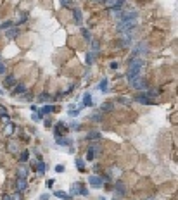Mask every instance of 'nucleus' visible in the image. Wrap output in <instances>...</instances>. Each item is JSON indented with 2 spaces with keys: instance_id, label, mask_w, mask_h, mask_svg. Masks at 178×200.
Masks as SVG:
<instances>
[{
  "instance_id": "f257e3e1",
  "label": "nucleus",
  "mask_w": 178,
  "mask_h": 200,
  "mask_svg": "<svg viewBox=\"0 0 178 200\" xmlns=\"http://www.w3.org/2000/svg\"><path fill=\"white\" fill-rule=\"evenodd\" d=\"M142 66H144V59H131L130 60V69H128V79L131 81V79H135L137 76H138V73H140V69H142Z\"/></svg>"
},
{
  "instance_id": "f03ea898",
  "label": "nucleus",
  "mask_w": 178,
  "mask_h": 200,
  "mask_svg": "<svg viewBox=\"0 0 178 200\" xmlns=\"http://www.w3.org/2000/svg\"><path fill=\"white\" fill-rule=\"evenodd\" d=\"M133 100H137V102H140V104H144V105H152V104H154V100H152L147 93H137L135 97H133Z\"/></svg>"
},
{
  "instance_id": "7ed1b4c3",
  "label": "nucleus",
  "mask_w": 178,
  "mask_h": 200,
  "mask_svg": "<svg viewBox=\"0 0 178 200\" xmlns=\"http://www.w3.org/2000/svg\"><path fill=\"white\" fill-rule=\"evenodd\" d=\"M100 150V143L99 142H94L92 143V147L88 148V152H86V159L88 161H92V159H95V155H97V152Z\"/></svg>"
},
{
  "instance_id": "20e7f679",
  "label": "nucleus",
  "mask_w": 178,
  "mask_h": 200,
  "mask_svg": "<svg viewBox=\"0 0 178 200\" xmlns=\"http://www.w3.org/2000/svg\"><path fill=\"white\" fill-rule=\"evenodd\" d=\"M68 131V126H66L64 123H57L55 124V128H54V135L57 136V138H62V135Z\"/></svg>"
},
{
  "instance_id": "39448f33",
  "label": "nucleus",
  "mask_w": 178,
  "mask_h": 200,
  "mask_svg": "<svg viewBox=\"0 0 178 200\" xmlns=\"http://www.w3.org/2000/svg\"><path fill=\"white\" fill-rule=\"evenodd\" d=\"M105 2H107V7L111 10H119L125 4V0H105Z\"/></svg>"
},
{
  "instance_id": "423d86ee",
  "label": "nucleus",
  "mask_w": 178,
  "mask_h": 200,
  "mask_svg": "<svg viewBox=\"0 0 178 200\" xmlns=\"http://www.w3.org/2000/svg\"><path fill=\"white\" fill-rule=\"evenodd\" d=\"M88 183H90L94 188H102V178H99V176H90V178H88Z\"/></svg>"
},
{
  "instance_id": "0eeeda50",
  "label": "nucleus",
  "mask_w": 178,
  "mask_h": 200,
  "mask_svg": "<svg viewBox=\"0 0 178 200\" xmlns=\"http://www.w3.org/2000/svg\"><path fill=\"white\" fill-rule=\"evenodd\" d=\"M131 85H133V88H137V90H144V88H145V81L140 79V78L131 79Z\"/></svg>"
},
{
  "instance_id": "6e6552de",
  "label": "nucleus",
  "mask_w": 178,
  "mask_h": 200,
  "mask_svg": "<svg viewBox=\"0 0 178 200\" xmlns=\"http://www.w3.org/2000/svg\"><path fill=\"white\" fill-rule=\"evenodd\" d=\"M26 92V86L23 85V83H19V85H16V88L12 90V93L14 95H21V93H24Z\"/></svg>"
},
{
  "instance_id": "1a4fd4ad",
  "label": "nucleus",
  "mask_w": 178,
  "mask_h": 200,
  "mask_svg": "<svg viewBox=\"0 0 178 200\" xmlns=\"http://www.w3.org/2000/svg\"><path fill=\"white\" fill-rule=\"evenodd\" d=\"M16 188H17V191L24 190L26 188V178H19V180L16 181Z\"/></svg>"
},
{
  "instance_id": "9d476101",
  "label": "nucleus",
  "mask_w": 178,
  "mask_h": 200,
  "mask_svg": "<svg viewBox=\"0 0 178 200\" xmlns=\"http://www.w3.org/2000/svg\"><path fill=\"white\" fill-rule=\"evenodd\" d=\"M83 104H85L86 107H92V105H94V100H92V95H90V93H85V97H83Z\"/></svg>"
},
{
  "instance_id": "9b49d317",
  "label": "nucleus",
  "mask_w": 178,
  "mask_h": 200,
  "mask_svg": "<svg viewBox=\"0 0 178 200\" xmlns=\"http://www.w3.org/2000/svg\"><path fill=\"white\" fill-rule=\"evenodd\" d=\"M35 169L38 171V174H43L45 172V164H43L42 161H38V162H35Z\"/></svg>"
},
{
  "instance_id": "f8f14e48",
  "label": "nucleus",
  "mask_w": 178,
  "mask_h": 200,
  "mask_svg": "<svg viewBox=\"0 0 178 200\" xmlns=\"http://www.w3.org/2000/svg\"><path fill=\"white\" fill-rule=\"evenodd\" d=\"M54 195H55L57 198H62V200H71V195H68L66 191H59V190H57Z\"/></svg>"
},
{
  "instance_id": "ddd939ff",
  "label": "nucleus",
  "mask_w": 178,
  "mask_h": 200,
  "mask_svg": "<svg viewBox=\"0 0 178 200\" xmlns=\"http://www.w3.org/2000/svg\"><path fill=\"white\" fill-rule=\"evenodd\" d=\"M4 85H5L7 88H12V86L16 85V78H14V76H9V78H5V81H4Z\"/></svg>"
},
{
  "instance_id": "4468645a",
  "label": "nucleus",
  "mask_w": 178,
  "mask_h": 200,
  "mask_svg": "<svg viewBox=\"0 0 178 200\" xmlns=\"http://www.w3.org/2000/svg\"><path fill=\"white\" fill-rule=\"evenodd\" d=\"M74 164H76V167H78V171H81V172L85 171V161H83V159H80V157H78V159L74 161Z\"/></svg>"
},
{
  "instance_id": "2eb2a0df",
  "label": "nucleus",
  "mask_w": 178,
  "mask_h": 200,
  "mask_svg": "<svg viewBox=\"0 0 178 200\" xmlns=\"http://www.w3.org/2000/svg\"><path fill=\"white\" fill-rule=\"evenodd\" d=\"M73 14H74V21H76L78 24H81V21H83V19H81V10H80V9H74Z\"/></svg>"
},
{
  "instance_id": "dca6fc26",
  "label": "nucleus",
  "mask_w": 178,
  "mask_h": 200,
  "mask_svg": "<svg viewBox=\"0 0 178 200\" xmlns=\"http://www.w3.org/2000/svg\"><path fill=\"white\" fill-rule=\"evenodd\" d=\"M28 157H30V152H28V150H23V152L19 153V161H21V162H26Z\"/></svg>"
},
{
  "instance_id": "f3484780",
  "label": "nucleus",
  "mask_w": 178,
  "mask_h": 200,
  "mask_svg": "<svg viewBox=\"0 0 178 200\" xmlns=\"http://www.w3.org/2000/svg\"><path fill=\"white\" fill-rule=\"evenodd\" d=\"M116 191H118V193H121V195H125V193H126V188H125V185H123L121 181H118V183H116Z\"/></svg>"
},
{
  "instance_id": "a211bd4d",
  "label": "nucleus",
  "mask_w": 178,
  "mask_h": 200,
  "mask_svg": "<svg viewBox=\"0 0 178 200\" xmlns=\"http://www.w3.org/2000/svg\"><path fill=\"white\" fill-rule=\"evenodd\" d=\"M54 110H55V107H52V105H45V107L40 110V112H42V114H50V112H54Z\"/></svg>"
},
{
  "instance_id": "6ab92c4d",
  "label": "nucleus",
  "mask_w": 178,
  "mask_h": 200,
  "mask_svg": "<svg viewBox=\"0 0 178 200\" xmlns=\"http://www.w3.org/2000/svg\"><path fill=\"white\" fill-rule=\"evenodd\" d=\"M17 33H19V30H17V28H12V30H9L5 35H7V38H16Z\"/></svg>"
},
{
  "instance_id": "aec40b11",
  "label": "nucleus",
  "mask_w": 178,
  "mask_h": 200,
  "mask_svg": "<svg viewBox=\"0 0 178 200\" xmlns=\"http://www.w3.org/2000/svg\"><path fill=\"white\" fill-rule=\"evenodd\" d=\"M81 185L80 183H76V185H73V188H71V195H76V193H81Z\"/></svg>"
},
{
  "instance_id": "412c9836",
  "label": "nucleus",
  "mask_w": 178,
  "mask_h": 200,
  "mask_svg": "<svg viewBox=\"0 0 178 200\" xmlns=\"http://www.w3.org/2000/svg\"><path fill=\"white\" fill-rule=\"evenodd\" d=\"M102 110H104V112H113L114 105L113 104H102Z\"/></svg>"
},
{
  "instance_id": "4be33fe9",
  "label": "nucleus",
  "mask_w": 178,
  "mask_h": 200,
  "mask_svg": "<svg viewBox=\"0 0 178 200\" xmlns=\"http://www.w3.org/2000/svg\"><path fill=\"white\" fill-rule=\"evenodd\" d=\"M57 143L59 145H71V140L69 138H57Z\"/></svg>"
},
{
  "instance_id": "5701e85b",
  "label": "nucleus",
  "mask_w": 178,
  "mask_h": 200,
  "mask_svg": "<svg viewBox=\"0 0 178 200\" xmlns=\"http://www.w3.org/2000/svg\"><path fill=\"white\" fill-rule=\"evenodd\" d=\"M99 88H100V92H107V79H102L100 85H99Z\"/></svg>"
},
{
  "instance_id": "b1692460",
  "label": "nucleus",
  "mask_w": 178,
  "mask_h": 200,
  "mask_svg": "<svg viewBox=\"0 0 178 200\" xmlns=\"http://www.w3.org/2000/svg\"><path fill=\"white\" fill-rule=\"evenodd\" d=\"M147 52V49L144 47V43H140V45L137 47V50H135V54H145Z\"/></svg>"
},
{
  "instance_id": "393cba45",
  "label": "nucleus",
  "mask_w": 178,
  "mask_h": 200,
  "mask_svg": "<svg viewBox=\"0 0 178 200\" xmlns=\"http://www.w3.org/2000/svg\"><path fill=\"white\" fill-rule=\"evenodd\" d=\"M95 57H97V54H95V52H94V54H88V55H86V62H88V64H92V62L95 60Z\"/></svg>"
},
{
  "instance_id": "a878e982",
  "label": "nucleus",
  "mask_w": 178,
  "mask_h": 200,
  "mask_svg": "<svg viewBox=\"0 0 178 200\" xmlns=\"http://www.w3.org/2000/svg\"><path fill=\"white\" fill-rule=\"evenodd\" d=\"M28 176V167H21L19 169V178H26Z\"/></svg>"
},
{
  "instance_id": "bb28decb",
  "label": "nucleus",
  "mask_w": 178,
  "mask_h": 200,
  "mask_svg": "<svg viewBox=\"0 0 178 200\" xmlns=\"http://www.w3.org/2000/svg\"><path fill=\"white\" fill-rule=\"evenodd\" d=\"M7 114H9L7 109H5L4 105H0V117H7Z\"/></svg>"
},
{
  "instance_id": "cd10ccee",
  "label": "nucleus",
  "mask_w": 178,
  "mask_h": 200,
  "mask_svg": "<svg viewBox=\"0 0 178 200\" xmlns=\"http://www.w3.org/2000/svg\"><path fill=\"white\" fill-rule=\"evenodd\" d=\"M99 136H100V135H99L97 131H90V133H88V136H86V138H90V140H92V138H95V140H97Z\"/></svg>"
},
{
  "instance_id": "c85d7f7f",
  "label": "nucleus",
  "mask_w": 178,
  "mask_h": 200,
  "mask_svg": "<svg viewBox=\"0 0 178 200\" xmlns=\"http://www.w3.org/2000/svg\"><path fill=\"white\" fill-rule=\"evenodd\" d=\"M31 119H33V121H36V123H38V121H42V112L33 114V116H31Z\"/></svg>"
},
{
  "instance_id": "c756f323",
  "label": "nucleus",
  "mask_w": 178,
  "mask_h": 200,
  "mask_svg": "<svg viewBox=\"0 0 178 200\" xmlns=\"http://www.w3.org/2000/svg\"><path fill=\"white\" fill-rule=\"evenodd\" d=\"M78 114H80V109H78V110H76V109H69V116H71V117H74V116H78Z\"/></svg>"
},
{
  "instance_id": "7c9ffc66",
  "label": "nucleus",
  "mask_w": 178,
  "mask_h": 200,
  "mask_svg": "<svg viewBox=\"0 0 178 200\" xmlns=\"http://www.w3.org/2000/svg\"><path fill=\"white\" fill-rule=\"evenodd\" d=\"M5 131L9 133V135H11V133H14V124H7L5 126Z\"/></svg>"
},
{
  "instance_id": "2f4dec72",
  "label": "nucleus",
  "mask_w": 178,
  "mask_h": 200,
  "mask_svg": "<svg viewBox=\"0 0 178 200\" xmlns=\"http://www.w3.org/2000/svg\"><path fill=\"white\" fill-rule=\"evenodd\" d=\"M61 2H62V5H64V7H71V5H73L71 0H61Z\"/></svg>"
},
{
  "instance_id": "473e14b6",
  "label": "nucleus",
  "mask_w": 178,
  "mask_h": 200,
  "mask_svg": "<svg viewBox=\"0 0 178 200\" xmlns=\"http://www.w3.org/2000/svg\"><path fill=\"white\" fill-rule=\"evenodd\" d=\"M47 98H49V95H47V93H43V95H40V97H38V102H45Z\"/></svg>"
},
{
  "instance_id": "72a5a7b5",
  "label": "nucleus",
  "mask_w": 178,
  "mask_h": 200,
  "mask_svg": "<svg viewBox=\"0 0 178 200\" xmlns=\"http://www.w3.org/2000/svg\"><path fill=\"white\" fill-rule=\"evenodd\" d=\"M64 169H66V167H64L62 164H59V166H55V171H57V172H64Z\"/></svg>"
},
{
  "instance_id": "f704fd0d",
  "label": "nucleus",
  "mask_w": 178,
  "mask_h": 200,
  "mask_svg": "<svg viewBox=\"0 0 178 200\" xmlns=\"http://www.w3.org/2000/svg\"><path fill=\"white\" fill-rule=\"evenodd\" d=\"M9 150H11V152H14V153H16V152H17V145H16V143H12V145H11V147H9Z\"/></svg>"
},
{
  "instance_id": "c9c22d12",
  "label": "nucleus",
  "mask_w": 178,
  "mask_h": 200,
  "mask_svg": "<svg viewBox=\"0 0 178 200\" xmlns=\"http://www.w3.org/2000/svg\"><path fill=\"white\" fill-rule=\"evenodd\" d=\"M11 197H12L11 200H21V195H19V191H17V193H14V195H11Z\"/></svg>"
},
{
  "instance_id": "e433bc0d",
  "label": "nucleus",
  "mask_w": 178,
  "mask_h": 200,
  "mask_svg": "<svg viewBox=\"0 0 178 200\" xmlns=\"http://www.w3.org/2000/svg\"><path fill=\"white\" fill-rule=\"evenodd\" d=\"M49 197H50L49 193H42V195H40V200H49Z\"/></svg>"
},
{
  "instance_id": "4c0bfd02",
  "label": "nucleus",
  "mask_w": 178,
  "mask_h": 200,
  "mask_svg": "<svg viewBox=\"0 0 178 200\" xmlns=\"http://www.w3.org/2000/svg\"><path fill=\"white\" fill-rule=\"evenodd\" d=\"M119 102H121V104H125V105H128V104H130V100H128V98H125V97H121V98H119Z\"/></svg>"
},
{
  "instance_id": "58836bf2",
  "label": "nucleus",
  "mask_w": 178,
  "mask_h": 200,
  "mask_svg": "<svg viewBox=\"0 0 178 200\" xmlns=\"http://www.w3.org/2000/svg\"><path fill=\"white\" fill-rule=\"evenodd\" d=\"M92 45H94V50L97 52V50H99V43H97V41H92Z\"/></svg>"
},
{
  "instance_id": "ea45409f",
  "label": "nucleus",
  "mask_w": 178,
  "mask_h": 200,
  "mask_svg": "<svg viewBox=\"0 0 178 200\" xmlns=\"http://www.w3.org/2000/svg\"><path fill=\"white\" fill-rule=\"evenodd\" d=\"M4 73H5V66L0 64V74H4Z\"/></svg>"
},
{
  "instance_id": "a19ab883",
  "label": "nucleus",
  "mask_w": 178,
  "mask_h": 200,
  "mask_svg": "<svg viewBox=\"0 0 178 200\" xmlns=\"http://www.w3.org/2000/svg\"><path fill=\"white\" fill-rule=\"evenodd\" d=\"M11 26V21H9V23H2V24H0V28H9Z\"/></svg>"
},
{
  "instance_id": "79ce46f5",
  "label": "nucleus",
  "mask_w": 178,
  "mask_h": 200,
  "mask_svg": "<svg viewBox=\"0 0 178 200\" xmlns=\"http://www.w3.org/2000/svg\"><path fill=\"white\" fill-rule=\"evenodd\" d=\"M111 69H118V62H111Z\"/></svg>"
},
{
  "instance_id": "37998d69",
  "label": "nucleus",
  "mask_w": 178,
  "mask_h": 200,
  "mask_svg": "<svg viewBox=\"0 0 178 200\" xmlns=\"http://www.w3.org/2000/svg\"><path fill=\"white\" fill-rule=\"evenodd\" d=\"M92 119H94V121H100V119H102V116H100V114H97V116H94Z\"/></svg>"
},
{
  "instance_id": "c03bdc74",
  "label": "nucleus",
  "mask_w": 178,
  "mask_h": 200,
  "mask_svg": "<svg viewBox=\"0 0 178 200\" xmlns=\"http://www.w3.org/2000/svg\"><path fill=\"white\" fill-rule=\"evenodd\" d=\"M54 183H55V181H54V180H49V181H47V186H49V188H50V186H52V185H54Z\"/></svg>"
},
{
  "instance_id": "a18cd8bd",
  "label": "nucleus",
  "mask_w": 178,
  "mask_h": 200,
  "mask_svg": "<svg viewBox=\"0 0 178 200\" xmlns=\"http://www.w3.org/2000/svg\"><path fill=\"white\" fill-rule=\"evenodd\" d=\"M81 195H88V190H86V188H85V186H83V188H81Z\"/></svg>"
},
{
  "instance_id": "49530a36",
  "label": "nucleus",
  "mask_w": 178,
  "mask_h": 200,
  "mask_svg": "<svg viewBox=\"0 0 178 200\" xmlns=\"http://www.w3.org/2000/svg\"><path fill=\"white\" fill-rule=\"evenodd\" d=\"M83 35H85V38H90V33H88L86 30H83Z\"/></svg>"
},
{
  "instance_id": "de8ad7c7",
  "label": "nucleus",
  "mask_w": 178,
  "mask_h": 200,
  "mask_svg": "<svg viewBox=\"0 0 178 200\" xmlns=\"http://www.w3.org/2000/svg\"><path fill=\"white\" fill-rule=\"evenodd\" d=\"M4 200H11V195H4Z\"/></svg>"
},
{
  "instance_id": "09e8293b",
  "label": "nucleus",
  "mask_w": 178,
  "mask_h": 200,
  "mask_svg": "<svg viewBox=\"0 0 178 200\" xmlns=\"http://www.w3.org/2000/svg\"><path fill=\"white\" fill-rule=\"evenodd\" d=\"M94 2H105V0H94Z\"/></svg>"
},
{
  "instance_id": "8fccbe9b",
  "label": "nucleus",
  "mask_w": 178,
  "mask_h": 200,
  "mask_svg": "<svg viewBox=\"0 0 178 200\" xmlns=\"http://www.w3.org/2000/svg\"><path fill=\"white\" fill-rule=\"evenodd\" d=\"M0 93H2V90H0Z\"/></svg>"
},
{
  "instance_id": "3c124183",
  "label": "nucleus",
  "mask_w": 178,
  "mask_h": 200,
  "mask_svg": "<svg viewBox=\"0 0 178 200\" xmlns=\"http://www.w3.org/2000/svg\"><path fill=\"white\" fill-rule=\"evenodd\" d=\"M114 200H118V198H114Z\"/></svg>"
}]
</instances>
